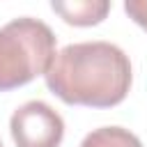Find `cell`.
I'll return each instance as SVG.
<instances>
[{
  "label": "cell",
  "instance_id": "6da1fadb",
  "mask_svg": "<svg viewBox=\"0 0 147 147\" xmlns=\"http://www.w3.org/2000/svg\"><path fill=\"white\" fill-rule=\"evenodd\" d=\"M48 90L69 106L110 108L131 87L129 55L110 41L69 44L55 53L46 71Z\"/></svg>",
  "mask_w": 147,
  "mask_h": 147
},
{
  "label": "cell",
  "instance_id": "8992f818",
  "mask_svg": "<svg viewBox=\"0 0 147 147\" xmlns=\"http://www.w3.org/2000/svg\"><path fill=\"white\" fill-rule=\"evenodd\" d=\"M124 11H126L129 18H133L140 28L147 30V0H126V2H124Z\"/></svg>",
  "mask_w": 147,
  "mask_h": 147
},
{
  "label": "cell",
  "instance_id": "5b68a950",
  "mask_svg": "<svg viewBox=\"0 0 147 147\" xmlns=\"http://www.w3.org/2000/svg\"><path fill=\"white\" fill-rule=\"evenodd\" d=\"M80 147H142L140 138L122 126H101L87 133Z\"/></svg>",
  "mask_w": 147,
  "mask_h": 147
},
{
  "label": "cell",
  "instance_id": "52a82bcc",
  "mask_svg": "<svg viewBox=\"0 0 147 147\" xmlns=\"http://www.w3.org/2000/svg\"><path fill=\"white\" fill-rule=\"evenodd\" d=\"M0 147H2V140H0Z\"/></svg>",
  "mask_w": 147,
  "mask_h": 147
},
{
  "label": "cell",
  "instance_id": "277c9868",
  "mask_svg": "<svg viewBox=\"0 0 147 147\" xmlns=\"http://www.w3.org/2000/svg\"><path fill=\"white\" fill-rule=\"evenodd\" d=\"M51 9L55 14L62 16L64 23L69 25H78V28H87V25H96L101 23L108 11H110V2L108 0H71V2H51Z\"/></svg>",
  "mask_w": 147,
  "mask_h": 147
},
{
  "label": "cell",
  "instance_id": "3957f363",
  "mask_svg": "<svg viewBox=\"0 0 147 147\" xmlns=\"http://www.w3.org/2000/svg\"><path fill=\"white\" fill-rule=\"evenodd\" d=\"M9 131L16 147H60L64 122L46 101H25L9 119Z\"/></svg>",
  "mask_w": 147,
  "mask_h": 147
},
{
  "label": "cell",
  "instance_id": "7a4b0ae2",
  "mask_svg": "<svg viewBox=\"0 0 147 147\" xmlns=\"http://www.w3.org/2000/svg\"><path fill=\"white\" fill-rule=\"evenodd\" d=\"M55 57L53 30L30 16H21L0 28V92L28 85L46 76Z\"/></svg>",
  "mask_w": 147,
  "mask_h": 147
}]
</instances>
